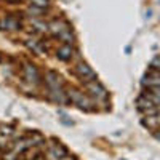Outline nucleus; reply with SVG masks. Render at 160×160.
I'll list each match as a JSON object with an SVG mask.
<instances>
[{"label":"nucleus","instance_id":"nucleus-1","mask_svg":"<svg viewBox=\"0 0 160 160\" xmlns=\"http://www.w3.org/2000/svg\"><path fill=\"white\" fill-rule=\"evenodd\" d=\"M68 101L75 104L78 109H82L85 112H91V111H95V102H93V99L88 96V95H83L82 91H78V90H69L68 91Z\"/></svg>","mask_w":160,"mask_h":160},{"label":"nucleus","instance_id":"nucleus-2","mask_svg":"<svg viewBox=\"0 0 160 160\" xmlns=\"http://www.w3.org/2000/svg\"><path fill=\"white\" fill-rule=\"evenodd\" d=\"M85 88H87V93H88V96L91 99H95V101H106L109 96V93L108 90H106L98 80H91V82H87L83 83Z\"/></svg>","mask_w":160,"mask_h":160},{"label":"nucleus","instance_id":"nucleus-3","mask_svg":"<svg viewBox=\"0 0 160 160\" xmlns=\"http://www.w3.org/2000/svg\"><path fill=\"white\" fill-rule=\"evenodd\" d=\"M74 74H75L77 78L82 80L83 83L91 82V80H96V74H95V71H93L90 66H88L87 62H83V61H78V62L74 66Z\"/></svg>","mask_w":160,"mask_h":160},{"label":"nucleus","instance_id":"nucleus-4","mask_svg":"<svg viewBox=\"0 0 160 160\" xmlns=\"http://www.w3.org/2000/svg\"><path fill=\"white\" fill-rule=\"evenodd\" d=\"M22 77L28 83L31 85H37L38 80H40V75H38V71L37 68L32 64V62H26L24 68H22Z\"/></svg>","mask_w":160,"mask_h":160},{"label":"nucleus","instance_id":"nucleus-5","mask_svg":"<svg viewBox=\"0 0 160 160\" xmlns=\"http://www.w3.org/2000/svg\"><path fill=\"white\" fill-rule=\"evenodd\" d=\"M45 83H47L48 90H59V88H62L61 77L56 72H53V71H48L45 74Z\"/></svg>","mask_w":160,"mask_h":160},{"label":"nucleus","instance_id":"nucleus-6","mask_svg":"<svg viewBox=\"0 0 160 160\" xmlns=\"http://www.w3.org/2000/svg\"><path fill=\"white\" fill-rule=\"evenodd\" d=\"M68 29H69L68 22L62 21V19H55V21H51V22L48 24V31H50V34H51V35H55V37H59L64 31H68Z\"/></svg>","mask_w":160,"mask_h":160},{"label":"nucleus","instance_id":"nucleus-7","mask_svg":"<svg viewBox=\"0 0 160 160\" xmlns=\"http://www.w3.org/2000/svg\"><path fill=\"white\" fill-rule=\"evenodd\" d=\"M72 56H74V48H72V45H69V43H64V45H61V47L56 50V58H58L59 61H62V62L71 61Z\"/></svg>","mask_w":160,"mask_h":160},{"label":"nucleus","instance_id":"nucleus-8","mask_svg":"<svg viewBox=\"0 0 160 160\" xmlns=\"http://www.w3.org/2000/svg\"><path fill=\"white\" fill-rule=\"evenodd\" d=\"M48 155H50L51 160H62V158L68 157V151H66L61 144H53L48 149Z\"/></svg>","mask_w":160,"mask_h":160},{"label":"nucleus","instance_id":"nucleus-9","mask_svg":"<svg viewBox=\"0 0 160 160\" xmlns=\"http://www.w3.org/2000/svg\"><path fill=\"white\" fill-rule=\"evenodd\" d=\"M31 7L47 10V8L50 7V2H48V0H31Z\"/></svg>","mask_w":160,"mask_h":160},{"label":"nucleus","instance_id":"nucleus-10","mask_svg":"<svg viewBox=\"0 0 160 160\" xmlns=\"http://www.w3.org/2000/svg\"><path fill=\"white\" fill-rule=\"evenodd\" d=\"M151 71H157V72H160V55H157V56L151 61Z\"/></svg>","mask_w":160,"mask_h":160},{"label":"nucleus","instance_id":"nucleus-11","mask_svg":"<svg viewBox=\"0 0 160 160\" xmlns=\"http://www.w3.org/2000/svg\"><path fill=\"white\" fill-rule=\"evenodd\" d=\"M35 160H43V158H35Z\"/></svg>","mask_w":160,"mask_h":160}]
</instances>
